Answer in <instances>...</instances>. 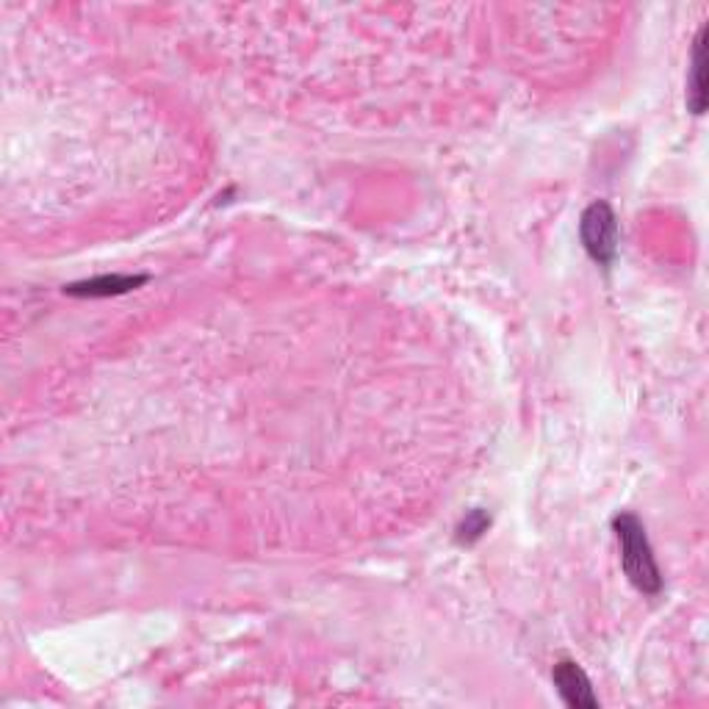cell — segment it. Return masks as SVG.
I'll return each mask as SVG.
<instances>
[{"instance_id": "1", "label": "cell", "mask_w": 709, "mask_h": 709, "mask_svg": "<svg viewBox=\"0 0 709 709\" xmlns=\"http://www.w3.org/2000/svg\"><path fill=\"white\" fill-rule=\"evenodd\" d=\"M613 530L615 538H618L620 562H624L629 582L646 596H656L662 591V571L656 566L643 521L632 513H620L613 519Z\"/></svg>"}, {"instance_id": "2", "label": "cell", "mask_w": 709, "mask_h": 709, "mask_svg": "<svg viewBox=\"0 0 709 709\" xmlns=\"http://www.w3.org/2000/svg\"><path fill=\"white\" fill-rule=\"evenodd\" d=\"M580 239L596 264L609 266L618 253V217L604 200L591 202L580 219Z\"/></svg>"}, {"instance_id": "3", "label": "cell", "mask_w": 709, "mask_h": 709, "mask_svg": "<svg viewBox=\"0 0 709 709\" xmlns=\"http://www.w3.org/2000/svg\"><path fill=\"white\" fill-rule=\"evenodd\" d=\"M551 679H555L557 693H560L562 701L573 709H596L598 698L593 693L591 679L582 671V665H577L573 660H560L551 671Z\"/></svg>"}, {"instance_id": "4", "label": "cell", "mask_w": 709, "mask_h": 709, "mask_svg": "<svg viewBox=\"0 0 709 709\" xmlns=\"http://www.w3.org/2000/svg\"><path fill=\"white\" fill-rule=\"evenodd\" d=\"M707 34L709 28L701 25L696 34L690 54V70H687V112L704 114L707 108Z\"/></svg>"}, {"instance_id": "5", "label": "cell", "mask_w": 709, "mask_h": 709, "mask_svg": "<svg viewBox=\"0 0 709 709\" xmlns=\"http://www.w3.org/2000/svg\"><path fill=\"white\" fill-rule=\"evenodd\" d=\"M144 275H101V278L83 280V283L67 286L65 294L70 297H89V300H97V297H119L128 294V291L139 289L144 283Z\"/></svg>"}, {"instance_id": "6", "label": "cell", "mask_w": 709, "mask_h": 709, "mask_svg": "<svg viewBox=\"0 0 709 709\" xmlns=\"http://www.w3.org/2000/svg\"><path fill=\"white\" fill-rule=\"evenodd\" d=\"M488 526H491V515H485L483 510H472L457 526V544H474Z\"/></svg>"}]
</instances>
